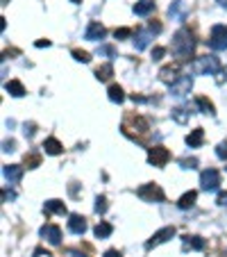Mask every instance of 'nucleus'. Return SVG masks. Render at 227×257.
Returning <instances> with one entry per match:
<instances>
[{"label": "nucleus", "mask_w": 227, "mask_h": 257, "mask_svg": "<svg viewBox=\"0 0 227 257\" xmlns=\"http://www.w3.org/2000/svg\"><path fill=\"white\" fill-rule=\"evenodd\" d=\"M193 48H195V39H193V34H191V30H186V28L177 30L173 37V53L179 59H188L191 53H193Z\"/></svg>", "instance_id": "nucleus-1"}, {"label": "nucleus", "mask_w": 227, "mask_h": 257, "mask_svg": "<svg viewBox=\"0 0 227 257\" xmlns=\"http://www.w3.org/2000/svg\"><path fill=\"white\" fill-rule=\"evenodd\" d=\"M148 132H150V125L143 116H136V114H127L125 116V121H123V135L141 141Z\"/></svg>", "instance_id": "nucleus-2"}, {"label": "nucleus", "mask_w": 227, "mask_h": 257, "mask_svg": "<svg viewBox=\"0 0 227 257\" xmlns=\"http://www.w3.org/2000/svg\"><path fill=\"white\" fill-rule=\"evenodd\" d=\"M191 68H193L195 75H218L220 73V62L213 55H204V57L195 59Z\"/></svg>", "instance_id": "nucleus-3"}, {"label": "nucleus", "mask_w": 227, "mask_h": 257, "mask_svg": "<svg viewBox=\"0 0 227 257\" xmlns=\"http://www.w3.org/2000/svg\"><path fill=\"white\" fill-rule=\"evenodd\" d=\"M136 196H139L141 200H145V203H161V200L166 198L164 189H161L159 185H155V182H148V185L139 187V189H136Z\"/></svg>", "instance_id": "nucleus-4"}, {"label": "nucleus", "mask_w": 227, "mask_h": 257, "mask_svg": "<svg viewBox=\"0 0 227 257\" xmlns=\"http://www.w3.org/2000/svg\"><path fill=\"white\" fill-rule=\"evenodd\" d=\"M209 46L213 50H227V25H213L209 34Z\"/></svg>", "instance_id": "nucleus-5"}, {"label": "nucleus", "mask_w": 227, "mask_h": 257, "mask_svg": "<svg viewBox=\"0 0 227 257\" xmlns=\"http://www.w3.org/2000/svg\"><path fill=\"white\" fill-rule=\"evenodd\" d=\"M170 160V153L166 151L164 146H155V148H150L148 151V162L152 166H157V169H161V166H166Z\"/></svg>", "instance_id": "nucleus-6"}, {"label": "nucleus", "mask_w": 227, "mask_h": 257, "mask_svg": "<svg viewBox=\"0 0 227 257\" xmlns=\"http://www.w3.org/2000/svg\"><path fill=\"white\" fill-rule=\"evenodd\" d=\"M200 185H202L204 191H216L220 187V173L216 169H207L200 175Z\"/></svg>", "instance_id": "nucleus-7"}, {"label": "nucleus", "mask_w": 227, "mask_h": 257, "mask_svg": "<svg viewBox=\"0 0 227 257\" xmlns=\"http://www.w3.org/2000/svg\"><path fill=\"white\" fill-rule=\"evenodd\" d=\"M175 232H177V230L170 228V225H168V228H161L159 232H155L152 237L148 239V241H145V248L150 250V248H155V246H161V243H166L168 239H173V237H175Z\"/></svg>", "instance_id": "nucleus-8"}, {"label": "nucleus", "mask_w": 227, "mask_h": 257, "mask_svg": "<svg viewBox=\"0 0 227 257\" xmlns=\"http://www.w3.org/2000/svg\"><path fill=\"white\" fill-rule=\"evenodd\" d=\"M191 89H193V78L191 75H182L175 84H170V93L175 98H184L186 93H191Z\"/></svg>", "instance_id": "nucleus-9"}, {"label": "nucleus", "mask_w": 227, "mask_h": 257, "mask_svg": "<svg viewBox=\"0 0 227 257\" xmlns=\"http://www.w3.org/2000/svg\"><path fill=\"white\" fill-rule=\"evenodd\" d=\"M179 71H182L179 64H168V66H164L159 71V80L166 84H175L179 80Z\"/></svg>", "instance_id": "nucleus-10"}, {"label": "nucleus", "mask_w": 227, "mask_h": 257, "mask_svg": "<svg viewBox=\"0 0 227 257\" xmlns=\"http://www.w3.org/2000/svg\"><path fill=\"white\" fill-rule=\"evenodd\" d=\"M41 237H44L48 243H53V246H59V243H62V230H59V225L48 223L41 228Z\"/></svg>", "instance_id": "nucleus-11"}, {"label": "nucleus", "mask_w": 227, "mask_h": 257, "mask_svg": "<svg viewBox=\"0 0 227 257\" xmlns=\"http://www.w3.org/2000/svg\"><path fill=\"white\" fill-rule=\"evenodd\" d=\"M68 230H71L73 234H84L87 232V218L80 216V214H71V218H68Z\"/></svg>", "instance_id": "nucleus-12"}, {"label": "nucleus", "mask_w": 227, "mask_h": 257, "mask_svg": "<svg viewBox=\"0 0 227 257\" xmlns=\"http://www.w3.org/2000/svg\"><path fill=\"white\" fill-rule=\"evenodd\" d=\"M168 14L173 16V21H186V14H188V5L184 0H175L173 5L168 7Z\"/></svg>", "instance_id": "nucleus-13"}, {"label": "nucleus", "mask_w": 227, "mask_h": 257, "mask_svg": "<svg viewBox=\"0 0 227 257\" xmlns=\"http://www.w3.org/2000/svg\"><path fill=\"white\" fill-rule=\"evenodd\" d=\"M105 34H107L105 25L98 23V21H93V23H89L87 32H84V39H89V41H98V39H102Z\"/></svg>", "instance_id": "nucleus-14"}, {"label": "nucleus", "mask_w": 227, "mask_h": 257, "mask_svg": "<svg viewBox=\"0 0 227 257\" xmlns=\"http://www.w3.org/2000/svg\"><path fill=\"white\" fill-rule=\"evenodd\" d=\"M3 175H5V180L10 182V185H16L21 180V175H23V169L16 164H7L5 169H3Z\"/></svg>", "instance_id": "nucleus-15"}, {"label": "nucleus", "mask_w": 227, "mask_h": 257, "mask_svg": "<svg viewBox=\"0 0 227 257\" xmlns=\"http://www.w3.org/2000/svg\"><path fill=\"white\" fill-rule=\"evenodd\" d=\"M184 246L191 248V250H204L207 241H204L202 237H198V234H186V237H184Z\"/></svg>", "instance_id": "nucleus-16"}, {"label": "nucleus", "mask_w": 227, "mask_h": 257, "mask_svg": "<svg viewBox=\"0 0 227 257\" xmlns=\"http://www.w3.org/2000/svg\"><path fill=\"white\" fill-rule=\"evenodd\" d=\"M155 12V0H139L134 5V14L136 16H148Z\"/></svg>", "instance_id": "nucleus-17"}, {"label": "nucleus", "mask_w": 227, "mask_h": 257, "mask_svg": "<svg viewBox=\"0 0 227 257\" xmlns=\"http://www.w3.org/2000/svg\"><path fill=\"white\" fill-rule=\"evenodd\" d=\"M44 151L48 153V155H62V153H64V146L59 144L55 137H50V139L44 141Z\"/></svg>", "instance_id": "nucleus-18"}, {"label": "nucleus", "mask_w": 227, "mask_h": 257, "mask_svg": "<svg viewBox=\"0 0 227 257\" xmlns=\"http://www.w3.org/2000/svg\"><path fill=\"white\" fill-rule=\"evenodd\" d=\"M44 212L48 214V216L50 214H62L64 216V214H66V205H64L62 200H48V203L44 205Z\"/></svg>", "instance_id": "nucleus-19"}, {"label": "nucleus", "mask_w": 227, "mask_h": 257, "mask_svg": "<svg viewBox=\"0 0 227 257\" xmlns=\"http://www.w3.org/2000/svg\"><path fill=\"white\" fill-rule=\"evenodd\" d=\"M202 141H204V130H202V127H195V130L186 137V144L191 146V148H200V146H202Z\"/></svg>", "instance_id": "nucleus-20"}, {"label": "nucleus", "mask_w": 227, "mask_h": 257, "mask_svg": "<svg viewBox=\"0 0 227 257\" xmlns=\"http://www.w3.org/2000/svg\"><path fill=\"white\" fill-rule=\"evenodd\" d=\"M152 41V32H145V30H141V32H136V39H134V46L136 50H143L148 48V44Z\"/></svg>", "instance_id": "nucleus-21"}, {"label": "nucleus", "mask_w": 227, "mask_h": 257, "mask_svg": "<svg viewBox=\"0 0 227 257\" xmlns=\"http://www.w3.org/2000/svg\"><path fill=\"white\" fill-rule=\"evenodd\" d=\"M5 91L10 93V96H14V98L25 96V87L19 82V80H12V82H7V84H5Z\"/></svg>", "instance_id": "nucleus-22"}, {"label": "nucleus", "mask_w": 227, "mask_h": 257, "mask_svg": "<svg viewBox=\"0 0 227 257\" xmlns=\"http://www.w3.org/2000/svg\"><path fill=\"white\" fill-rule=\"evenodd\" d=\"M195 105H198V109H200L202 114H211V116L216 114V109H213V102L209 100V98H204V96H198V98H195Z\"/></svg>", "instance_id": "nucleus-23"}, {"label": "nucleus", "mask_w": 227, "mask_h": 257, "mask_svg": "<svg viewBox=\"0 0 227 257\" xmlns=\"http://www.w3.org/2000/svg\"><path fill=\"white\" fill-rule=\"evenodd\" d=\"M111 75H114V66H111V64H102V66L96 68V78L100 80V82H107Z\"/></svg>", "instance_id": "nucleus-24"}, {"label": "nucleus", "mask_w": 227, "mask_h": 257, "mask_svg": "<svg viewBox=\"0 0 227 257\" xmlns=\"http://www.w3.org/2000/svg\"><path fill=\"white\" fill-rule=\"evenodd\" d=\"M195 198H198V194H195V191H186V194H184L182 198L177 200L179 209H188V207H193V205H195Z\"/></svg>", "instance_id": "nucleus-25"}, {"label": "nucleus", "mask_w": 227, "mask_h": 257, "mask_svg": "<svg viewBox=\"0 0 227 257\" xmlns=\"http://www.w3.org/2000/svg\"><path fill=\"white\" fill-rule=\"evenodd\" d=\"M111 232H114V228H111L109 223H105V221H100V223L96 225V230H93V234H96L98 239H107Z\"/></svg>", "instance_id": "nucleus-26"}, {"label": "nucleus", "mask_w": 227, "mask_h": 257, "mask_svg": "<svg viewBox=\"0 0 227 257\" xmlns=\"http://www.w3.org/2000/svg\"><path fill=\"white\" fill-rule=\"evenodd\" d=\"M107 93H109V100L111 102H118V105H121V102L125 100V93H123V89L118 87V84H111Z\"/></svg>", "instance_id": "nucleus-27"}, {"label": "nucleus", "mask_w": 227, "mask_h": 257, "mask_svg": "<svg viewBox=\"0 0 227 257\" xmlns=\"http://www.w3.org/2000/svg\"><path fill=\"white\" fill-rule=\"evenodd\" d=\"M170 116H173V121H177V123H188V112L184 109V107H175L173 112H170Z\"/></svg>", "instance_id": "nucleus-28"}, {"label": "nucleus", "mask_w": 227, "mask_h": 257, "mask_svg": "<svg viewBox=\"0 0 227 257\" xmlns=\"http://www.w3.org/2000/svg\"><path fill=\"white\" fill-rule=\"evenodd\" d=\"M39 164H41V157L37 155V153H30V155H25V166H28V169H37Z\"/></svg>", "instance_id": "nucleus-29"}, {"label": "nucleus", "mask_w": 227, "mask_h": 257, "mask_svg": "<svg viewBox=\"0 0 227 257\" xmlns=\"http://www.w3.org/2000/svg\"><path fill=\"white\" fill-rule=\"evenodd\" d=\"M107 207H109V205H107V198H105V196H98V198H96V212L98 214H105Z\"/></svg>", "instance_id": "nucleus-30"}, {"label": "nucleus", "mask_w": 227, "mask_h": 257, "mask_svg": "<svg viewBox=\"0 0 227 257\" xmlns=\"http://www.w3.org/2000/svg\"><path fill=\"white\" fill-rule=\"evenodd\" d=\"M73 57L78 59V62H82V64H89V62H91L89 53H84V50H73Z\"/></svg>", "instance_id": "nucleus-31"}, {"label": "nucleus", "mask_w": 227, "mask_h": 257, "mask_svg": "<svg viewBox=\"0 0 227 257\" xmlns=\"http://www.w3.org/2000/svg\"><path fill=\"white\" fill-rule=\"evenodd\" d=\"M98 55H107V57H116V48L114 46H100Z\"/></svg>", "instance_id": "nucleus-32"}, {"label": "nucleus", "mask_w": 227, "mask_h": 257, "mask_svg": "<svg viewBox=\"0 0 227 257\" xmlns=\"http://www.w3.org/2000/svg\"><path fill=\"white\" fill-rule=\"evenodd\" d=\"M114 37H116L118 41H121V39H127V37H132V30H130V28H118L116 32H114Z\"/></svg>", "instance_id": "nucleus-33"}, {"label": "nucleus", "mask_w": 227, "mask_h": 257, "mask_svg": "<svg viewBox=\"0 0 227 257\" xmlns=\"http://www.w3.org/2000/svg\"><path fill=\"white\" fill-rule=\"evenodd\" d=\"M179 166H182V169H191V171H193L195 166H198V160H195V157H191V160H179Z\"/></svg>", "instance_id": "nucleus-34"}, {"label": "nucleus", "mask_w": 227, "mask_h": 257, "mask_svg": "<svg viewBox=\"0 0 227 257\" xmlns=\"http://www.w3.org/2000/svg\"><path fill=\"white\" fill-rule=\"evenodd\" d=\"M216 155L220 157V160H227V141H220V144H218Z\"/></svg>", "instance_id": "nucleus-35"}, {"label": "nucleus", "mask_w": 227, "mask_h": 257, "mask_svg": "<svg viewBox=\"0 0 227 257\" xmlns=\"http://www.w3.org/2000/svg\"><path fill=\"white\" fill-rule=\"evenodd\" d=\"M164 55H166V48H161V46H159V48L152 50V59H155V62H159V59L164 57Z\"/></svg>", "instance_id": "nucleus-36"}, {"label": "nucleus", "mask_w": 227, "mask_h": 257, "mask_svg": "<svg viewBox=\"0 0 227 257\" xmlns=\"http://www.w3.org/2000/svg\"><path fill=\"white\" fill-rule=\"evenodd\" d=\"M16 198V194L14 191H10V189H3V203H10V200H14Z\"/></svg>", "instance_id": "nucleus-37"}, {"label": "nucleus", "mask_w": 227, "mask_h": 257, "mask_svg": "<svg viewBox=\"0 0 227 257\" xmlns=\"http://www.w3.org/2000/svg\"><path fill=\"white\" fill-rule=\"evenodd\" d=\"M148 32H161V23H157V21H150V25H148Z\"/></svg>", "instance_id": "nucleus-38"}, {"label": "nucleus", "mask_w": 227, "mask_h": 257, "mask_svg": "<svg viewBox=\"0 0 227 257\" xmlns=\"http://www.w3.org/2000/svg\"><path fill=\"white\" fill-rule=\"evenodd\" d=\"M34 127H37V125H34V123H25V137H34V132H37V130H34Z\"/></svg>", "instance_id": "nucleus-39"}, {"label": "nucleus", "mask_w": 227, "mask_h": 257, "mask_svg": "<svg viewBox=\"0 0 227 257\" xmlns=\"http://www.w3.org/2000/svg\"><path fill=\"white\" fill-rule=\"evenodd\" d=\"M14 148H16V144H14V141H3V151H5V153H12V151H14Z\"/></svg>", "instance_id": "nucleus-40"}, {"label": "nucleus", "mask_w": 227, "mask_h": 257, "mask_svg": "<svg viewBox=\"0 0 227 257\" xmlns=\"http://www.w3.org/2000/svg\"><path fill=\"white\" fill-rule=\"evenodd\" d=\"M218 205L227 207V194H225V191H222V194H218Z\"/></svg>", "instance_id": "nucleus-41"}, {"label": "nucleus", "mask_w": 227, "mask_h": 257, "mask_svg": "<svg viewBox=\"0 0 227 257\" xmlns=\"http://www.w3.org/2000/svg\"><path fill=\"white\" fill-rule=\"evenodd\" d=\"M105 257H123V255H121L118 250H114V248H109V250L105 252Z\"/></svg>", "instance_id": "nucleus-42"}, {"label": "nucleus", "mask_w": 227, "mask_h": 257, "mask_svg": "<svg viewBox=\"0 0 227 257\" xmlns=\"http://www.w3.org/2000/svg\"><path fill=\"white\" fill-rule=\"evenodd\" d=\"M48 46H50L48 39H39V41H37V48H48Z\"/></svg>", "instance_id": "nucleus-43"}, {"label": "nucleus", "mask_w": 227, "mask_h": 257, "mask_svg": "<svg viewBox=\"0 0 227 257\" xmlns=\"http://www.w3.org/2000/svg\"><path fill=\"white\" fill-rule=\"evenodd\" d=\"M37 257H53L50 252H44V248H37V252H34Z\"/></svg>", "instance_id": "nucleus-44"}, {"label": "nucleus", "mask_w": 227, "mask_h": 257, "mask_svg": "<svg viewBox=\"0 0 227 257\" xmlns=\"http://www.w3.org/2000/svg\"><path fill=\"white\" fill-rule=\"evenodd\" d=\"M68 257H84L82 252H78V250H68Z\"/></svg>", "instance_id": "nucleus-45"}, {"label": "nucleus", "mask_w": 227, "mask_h": 257, "mask_svg": "<svg viewBox=\"0 0 227 257\" xmlns=\"http://www.w3.org/2000/svg\"><path fill=\"white\" fill-rule=\"evenodd\" d=\"M218 3H220V5H222V7H227V0H218Z\"/></svg>", "instance_id": "nucleus-46"}, {"label": "nucleus", "mask_w": 227, "mask_h": 257, "mask_svg": "<svg viewBox=\"0 0 227 257\" xmlns=\"http://www.w3.org/2000/svg\"><path fill=\"white\" fill-rule=\"evenodd\" d=\"M222 73H225V78H227V66H225V68H222Z\"/></svg>", "instance_id": "nucleus-47"}, {"label": "nucleus", "mask_w": 227, "mask_h": 257, "mask_svg": "<svg viewBox=\"0 0 227 257\" xmlns=\"http://www.w3.org/2000/svg\"><path fill=\"white\" fill-rule=\"evenodd\" d=\"M71 3H80V0H71Z\"/></svg>", "instance_id": "nucleus-48"}]
</instances>
